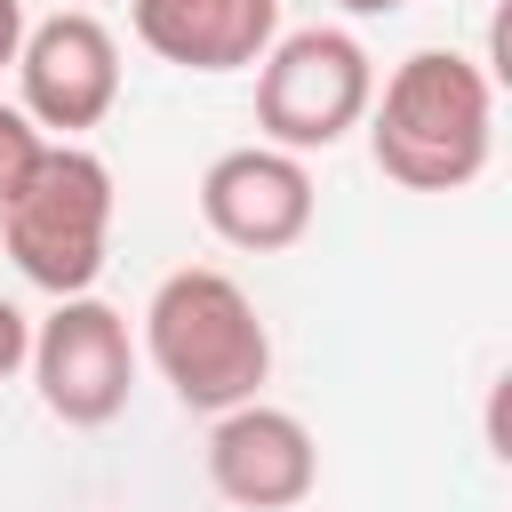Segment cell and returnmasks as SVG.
Wrapping results in <instances>:
<instances>
[{
  "label": "cell",
  "instance_id": "30bf717a",
  "mask_svg": "<svg viewBox=\"0 0 512 512\" xmlns=\"http://www.w3.org/2000/svg\"><path fill=\"white\" fill-rule=\"evenodd\" d=\"M40 152H48V136H40L16 104H0V208L24 192V176L40 168Z\"/></svg>",
  "mask_w": 512,
  "mask_h": 512
},
{
  "label": "cell",
  "instance_id": "9c48e42d",
  "mask_svg": "<svg viewBox=\"0 0 512 512\" xmlns=\"http://www.w3.org/2000/svg\"><path fill=\"white\" fill-rule=\"evenodd\" d=\"M128 16L176 72H248L280 40V0H128Z\"/></svg>",
  "mask_w": 512,
  "mask_h": 512
},
{
  "label": "cell",
  "instance_id": "4fadbf2b",
  "mask_svg": "<svg viewBox=\"0 0 512 512\" xmlns=\"http://www.w3.org/2000/svg\"><path fill=\"white\" fill-rule=\"evenodd\" d=\"M336 8H344V16H392L400 0H336Z\"/></svg>",
  "mask_w": 512,
  "mask_h": 512
},
{
  "label": "cell",
  "instance_id": "7c38bea8",
  "mask_svg": "<svg viewBox=\"0 0 512 512\" xmlns=\"http://www.w3.org/2000/svg\"><path fill=\"white\" fill-rule=\"evenodd\" d=\"M16 48H24V0H0V72H16Z\"/></svg>",
  "mask_w": 512,
  "mask_h": 512
},
{
  "label": "cell",
  "instance_id": "6da1fadb",
  "mask_svg": "<svg viewBox=\"0 0 512 512\" xmlns=\"http://www.w3.org/2000/svg\"><path fill=\"white\" fill-rule=\"evenodd\" d=\"M368 152L400 192H464L496 152V80L464 48H416L368 96Z\"/></svg>",
  "mask_w": 512,
  "mask_h": 512
},
{
  "label": "cell",
  "instance_id": "ba28073f",
  "mask_svg": "<svg viewBox=\"0 0 512 512\" xmlns=\"http://www.w3.org/2000/svg\"><path fill=\"white\" fill-rule=\"evenodd\" d=\"M208 488L240 512H296L320 488V448H312L304 416H288L272 400L224 408L208 424Z\"/></svg>",
  "mask_w": 512,
  "mask_h": 512
},
{
  "label": "cell",
  "instance_id": "277c9868",
  "mask_svg": "<svg viewBox=\"0 0 512 512\" xmlns=\"http://www.w3.org/2000/svg\"><path fill=\"white\" fill-rule=\"evenodd\" d=\"M376 96V56L344 24H304L280 32L256 64V136L272 152H328L368 120Z\"/></svg>",
  "mask_w": 512,
  "mask_h": 512
},
{
  "label": "cell",
  "instance_id": "7a4b0ae2",
  "mask_svg": "<svg viewBox=\"0 0 512 512\" xmlns=\"http://www.w3.org/2000/svg\"><path fill=\"white\" fill-rule=\"evenodd\" d=\"M144 360L160 368V384L192 416H224V408H248L264 392V376H272V328H264L256 296L232 272L184 264L144 304Z\"/></svg>",
  "mask_w": 512,
  "mask_h": 512
},
{
  "label": "cell",
  "instance_id": "8fae6325",
  "mask_svg": "<svg viewBox=\"0 0 512 512\" xmlns=\"http://www.w3.org/2000/svg\"><path fill=\"white\" fill-rule=\"evenodd\" d=\"M24 352H32V320H24V312H16L8 296H0V384H8L16 368H24Z\"/></svg>",
  "mask_w": 512,
  "mask_h": 512
},
{
  "label": "cell",
  "instance_id": "5b68a950",
  "mask_svg": "<svg viewBox=\"0 0 512 512\" xmlns=\"http://www.w3.org/2000/svg\"><path fill=\"white\" fill-rule=\"evenodd\" d=\"M40 408L72 432H96L128 408L136 392V336L128 312H112L104 296H56L48 320H32V352H24Z\"/></svg>",
  "mask_w": 512,
  "mask_h": 512
},
{
  "label": "cell",
  "instance_id": "8992f818",
  "mask_svg": "<svg viewBox=\"0 0 512 512\" xmlns=\"http://www.w3.org/2000/svg\"><path fill=\"white\" fill-rule=\"evenodd\" d=\"M112 104H120V40L88 8H64V16L24 24V48H16V112L48 144H80Z\"/></svg>",
  "mask_w": 512,
  "mask_h": 512
},
{
  "label": "cell",
  "instance_id": "52a82bcc",
  "mask_svg": "<svg viewBox=\"0 0 512 512\" xmlns=\"http://www.w3.org/2000/svg\"><path fill=\"white\" fill-rule=\"evenodd\" d=\"M312 168L296 152H272V144H232L200 168V224L224 240V248H248V256H280L312 232Z\"/></svg>",
  "mask_w": 512,
  "mask_h": 512
},
{
  "label": "cell",
  "instance_id": "3957f363",
  "mask_svg": "<svg viewBox=\"0 0 512 512\" xmlns=\"http://www.w3.org/2000/svg\"><path fill=\"white\" fill-rule=\"evenodd\" d=\"M8 264L48 296H96V272L112 256V168L88 144H48L24 192L0 208Z\"/></svg>",
  "mask_w": 512,
  "mask_h": 512
}]
</instances>
